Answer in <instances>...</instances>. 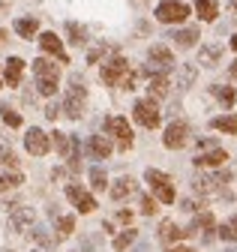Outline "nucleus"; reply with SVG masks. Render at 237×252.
<instances>
[{"instance_id":"obj_38","label":"nucleus","mask_w":237,"mask_h":252,"mask_svg":"<svg viewBox=\"0 0 237 252\" xmlns=\"http://www.w3.org/2000/svg\"><path fill=\"white\" fill-rule=\"evenodd\" d=\"M192 78H195V69H192V66H183V75H180V87H189V84H192Z\"/></svg>"},{"instance_id":"obj_47","label":"nucleus","mask_w":237,"mask_h":252,"mask_svg":"<svg viewBox=\"0 0 237 252\" xmlns=\"http://www.w3.org/2000/svg\"><path fill=\"white\" fill-rule=\"evenodd\" d=\"M6 39V30H0V42H3Z\"/></svg>"},{"instance_id":"obj_2","label":"nucleus","mask_w":237,"mask_h":252,"mask_svg":"<svg viewBox=\"0 0 237 252\" xmlns=\"http://www.w3.org/2000/svg\"><path fill=\"white\" fill-rule=\"evenodd\" d=\"M102 81H105L108 87H126V90H132L135 75L129 72L126 57H114V60H108L105 66H102Z\"/></svg>"},{"instance_id":"obj_23","label":"nucleus","mask_w":237,"mask_h":252,"mask_svg":"<svg viewBox=\"0 0 237 252\" xmlns=\"http://www.w3.org/2000/svg\"><path fill=\"white\" fill-rule=\"evenodd\" d=\"M36 30H39L36 18H18V21H15V33H18L21 39H33Z\"/></svg>"},{"instance_id":"obj_48","label":"nucleus","mask_w":237,"mask_h":252,"mask_svg":"<svg viewBox=\"0 0 237 252\" xmlns=\"http://www.w3.org/2000/svg\"><path fill=\"white\" fill-rule=\"evenodd\" d=\"M138 252H147V246H138Z\"/></svg>"},{"instance_id":"obj_25","label":"nucleus","mask_w":237,"mask_h":252,"mask_svg":"<svg viewBox=\"0 0 237 252\" xmlns=\"http://www.w3.org/2000/svg\"><path fill=\"white\" fill-rule=\"evenodd\" d=\"M210 126H213V129H219V132L237 135V117H234V114H225V117H213V120H210Z\"/></svg>"},{"instance_id":"obj_10","label":"nucleus","mask_w":237,"mask_h":252,"mask_svg":"<svg viewBox=\"0 0 237 252\" xmlns=\"http://www.w3.org/2000/svg\"><path fill=\"white\" fill-rule=\"evenodd\" d=\"M66 198L75 204V210L78 213H93L96 210V198L90 195V192H84L81 186H75V183H69L66 186Z\"/></svg>"},{"instance_id":"obj_1","label":"nucleus","mask_w":237,"mask_h":252,"mask_svg":"<svg viewBox=\"0 0 237 252\" xmlns=\"http://www.w3.org/2000/svg\"><path fill=\"white\" fill-rule=\"evenodd\" d=\"M33 75H36V87H39L42 96H54L57 81H60V66L39 57V60H33Z\"/></svg>"},{"instance_id":"obj_18","label":"nucleus","mask_w":237,"mask_h":252,"mask_svg":"<svg viewBox=\"0 0 237 252\" xmlns=\"http://www.w3.org/2000/svg\"><path fill=\"white\" fill-rule=\"evenodd\" d=\"M87 150H90L93 159H108L111 156V141L105 135H93L90 141H87Z\"/></svg>"},{"instance_id":"obj_52","label":"nucleus","mask_w":237,"mask_h":252,"mask_svg":"<svg viewBox=\"0 0 237 252\" xmlns=\"http://www.w3.org/2000/svg\"><path fill=\"white\" fill-rule=\"evenodd\" d=\"M33 252H36V249H33Z\"/></svg>"},{"instance_id":"obj_36","label":"nucleus","mask_w":237,"mask_h":252,"mask_svg":"<svg viewBox=\"0 0 237 252\" xmlns=\"http://www.w3.org/2000/svg\"><path fill=\"white\" fill-rule=\"evenodd\" d=\"M72 228H75V219L72 216H60V219H57V231H60L63 237L72 234Z\"/></svg>"},{"instance_id":"obj_34","label":"nucleus","mask_w":237,"mask_h":252,"mask_svg":"<svg viewBox=\"0 0 237 252\" xmlns=\"http://www.w3.org/2000/svg\"><path fill=\"white\" fill-rule=\"evenodd\" d=\"M90 183H93V189H108L105 171H102V168H90Z\"/></svg>"},{"instance_id":"obj_8","label":"nucleus","mask_w":237,"mask_h":252,"mask_svg":"<svg viewBox=\"0 0 237 252\" xmlns=\"http://www.w3.org/2000/svg\"><path fill=\"white\" fill-rule=\"evenodd\" d=\"M186 141H189V126H186L183 120H174L168 129H165V135H162V144H165L168 150H180Z\"/></svg>"},{"instance_id":"obj_46","label":"nucleus","mask_w":237,"mask_h":252,"mask_svg":"<svg viewBox=\"0 0 237 252\" xmlns=\"http://www.w3.org/2000/svg\"><path fill=\"white\" fill-rule=\"evenodd\" d=\"M75 252H90V246H81V249H75Z\"/></svg>"},{"instance_id":"obj_41","label":"nucleus","mask_w":237,"mask_h":252,"mask_svg":"<svg viewBox=\"0 0 237 252\" xmlns=\"http://www.w3.org/2000/svg\"><path fill=\"white\" fill-rule=\"evenodd\" d=\"M168 252H195V249H189V246H180V243H174V246H168Z\"/></svg>"},{"instance_id":"obj_16","label":"nucleus","mask_w":237,"mask_h":252,"mask_svg":"<svg viewBox=\"0 0 237 252\" xmlns=\"http://www.w3.org/2000/svg\"><path fill=\"white\" fill-rule=\"evenodd\" d=\"M147 60H150L156 69H162V72L174 66V54H171V51H168L165 45H153L150 51H147Z\"/></svg>"},{"instance_id":"obj_51","label":"nucleus","mask_w":237,"mask_h":252,"mask_svg":"<svg viewBox=\"0 0 237 252\" xmlns=\"http://www.w3.org/2000/svg\"><path fill=\"white\" fill-rule=\"evenodd\" d=\"M0 84H3V78H0Z\"/></svg>"},{"instance_id":"obj_7","label":"nucleus","mask_w":237,"mask_h":252,"mask_svg":"<svg viewBox=\"0 0 237 252\" xmlns=\"http://www.w3.org/2000/svg\"><path fill=\"white\" fill-rule=\"evenodd\" d=\"M105 132L117 138L120 150H129L132 147V126L126 123V117H108L105 120Z\"/></svg>"},{"instance_id":"obj_12","label":"nucleus","mask_w":237,"mask_h":252,"mask_svg":"<svg viewBox=\"0 0 237 252\" xmlns=\"http://www.w3.org/2000/svg\"><path fill=\"white\" fill-rule=\"evenodd\" d=\"M24 147L30 150L33 156H45V153H48V147H51V138H48L42 129H30V132L24 135Z\"/></svg>"},{"instance_id":"obj_49","label":"nucleus","mask_w":237,"mask_h":252,"mask_svg":"<svg viewBox=\"0 0 237 252\" xmlns=\"http://www.w3.org/2000/svg\"><path fill=\"white\" fill-rule=\"evenodd\" d=\"M231 6H234V9H237V0H231Z\"/></svg>"},{"instance_id":"obj_22","label":"nucleus","mask_w":237,"mask_h":252,"mask_svg":"<svg viewBox=\"0 0 237 252\" xmlns=\"http://www.w3.org/2000/svg\"><path fill=\"white\" fill-rule=\"evenodd\" d=\"M195 12L201 21H213L219 15V6H216V0H195Z\"/></svg>"},{"instance_id":"obj_4","label":"nucleus","mask_w":237,"mask_h":252,"mask_svg":"<svg viewBox=\"0 0 237 252\" xmlns=\"http://www.w3.org/2000/svg\"><path fill=\"white\" fill-rule=\"evenodd\" d=\"M186 15H189V6L180 3V0H162L156 6V21H162V24H180V21H186Z\"/></svg>"},{"instance_id":"obj_20","label":"nucleus","mask_w":237,"mask_h":252,"mask_svg":"<svg viewBox=\"0 0 237 252\" xmlns=\"http://www.w3.org/2000/svg\"><path fill=\"white\" fill-rule=\"evenodd\" d=\"M183 237H186V231H180V228L171 222V219H165V222L159 225V240L168 243V246H174L177 240H183Z\"/></svg>"},{"instance_id":"obj_26","label":"nucleus","mask_w":237,"mask_h":252,"mask_svg":"<svg viewBox=\"0 0 237 252\" xmlns=\"http://www.w3.org/2000/svg\"><path fill=\"white\" fill-rule=\"evenodd\" d=\"M219 57H222V45H204L201 54H198V60L204 63V66H216Z\"/></svg>"},{"instance_id":"obj_15","label":"nucleus","mask_w":237,"mask_h":252,"mask_svg":"<svg viewBox=\"0 0 237 252\" xmlns=\"http://www.w3.org/2000/svg\"><path fill=\"white\" fill-rule=\"evenodd\" d=\"M225 159H228V153L222 147H213V150H207V153H198L195 156V165L198 168H219Z\"/></svg>"},{"instance_id":"obj_21","label":"nucleus","mask_w":237,"mask_h":252,"mask_svg":"<svg viewBox=\"0 0 237 252\" xmlns=\"http://www.w3.org/2000/svg\"><path fill=\"white\" fill-rule=\"evenodd\" d=\"M147 90H150V96H153V99L168 96V75H165V72H156V75L150 78V84H147Z\"/></svg>"},{"instance_id":"obj_17","label":"nucleus","mask_w":237,"mask_h":252,"mask_svg":"<svg viewBox=\"0 0 237 252\" xmlns=\"http://www.w3.org/2000/svg\"><path fill=\"white\" fill-rule=\"evenodd\" d=\"M21 72H24V60H21V57H9V60H6L3 81H6L9 87H18V84H21Z\"/></svg>"},{"instance_id":"obj_42","label":"nucleus","mask_w":237,"mask_h":252,"mask_svg":"<svg viewBox=\"0 0 237 252\" xmlns=\"http://www.w3.org/2000/svg\"><path fill=\"white\" fill-rule=\"evenodd\" d=\"M57 111H60L57 105H48V108H45V117H48V120H54V117H57Z\"/></svg>"},{"instance_id":"obj_6","label":"nucleus","mask_w":237,"mask_h":252,"mask_svg":"<svg viewBox=\"0 0 237 252\" xmlns=\"http://www.w3.org/2000/svg\"><path fill=\"white\" fill-rule=\"evenodd\" d=\"M132 117L144 126V129H156V126H159V108L150 99H138L132 105Z\"/></svg>"},{"instance_id":"obj_45","label":"nucleus","mask_w":237,"mask_h":252,"mask_svg":"<svg viewBox=\"0 0 237 252\" xmlns=\"http://www.w3.org/2000/svg\"><path fill=\"white\" fill-rule=\"evenodd\" d=\"M231 48H234V51H237V33H234V36H231Z\"/></svg>"},{"instance_id":"obj_33","label":"nucleus","mask_w":237,"mask_h":252,"mask_svg":"<svg viewBox=\"0 0 237 252\" xmlns=\"http://www.w3.org/2000/svg\"><path fill=\"white\" fill-rule=\"evenodd\" d=\"M0 162L9 165V168H15V165H18V156H15V150H12L9 144H0Z\"/></svg>"},{"instance_id":"obj_29","label":"nucleus","mask_w":237,"mask_h":252,"mask_svg":"<svg viewBox=\"0 0 237 252\" xmlns=\"http://www.w3.org/2000/svg\"><path fill=\"white\" fill-rule=\"evenodd\" d=\"M135 237H138V234H135V228H126V231H120V234L114 237V249H117V252L129 249V246L135 243Z\"/></svg>"},{"instance_id":"obj_3","label":"nucleus","mask_w":237,"mask_h":252,"mask_svg":"<svg viewBox=\"0 0 237 252\" xmlns=\"http://www.w3.org/2000/svg\"><path fill=\"white\" fill-rule=\"evenodd\" d=\"M144 180L150 183V189L156 192V201H162V204H174L177 192H174V186H171V177H168V174H162V171H156V168H147Z\"/></svg>"},{"instance_id":"obj_14","label":"nucleus","mask_w":237,"mask_h":252,"mask_svg":"<svg viewBox=\"0 0 237 252\" xmlns=\"http://www.w3.org/2000/svg\"><path fill=\"white\" fill-rule=\"evenodd\" d=\"M204 234V240H213V231H216V222H213V213H198L195 219H192V225H189V231L186 234Z\"/></svg>"},{"instance_id":"obj_40","label":"nucleus","mask_w":237,"mask_h":252,"mask_svg":"<svg viewBox=\"0 0 237 252\" xmlns=\"http://www.w3.org/2000/svg\"><path fill=\"white\" fill-rule=\"evenodd\" d=\"M105 54V45H96V48H90V54H87V60H90V63H96L99 57Z\"/></svg>"},{"instance_id":"obj_19","label":"nucleus","mask_w":237,"mask_h":252,"mask_svg":"<svg viewBox=\"0 0 237 252\" xmlns=\"http://www.w3.org/2000/svg\"><path fill=\"white\" fill-rule=\"evenodd\" d=\"M171 39H174V45H177V48H192V45L198 42V27H183V30H174Z\"/></svg>"},{"instance_id":"obj_9","label":"nucleus","mask_w":237,"mask_h":252,"mask_svg":"<svg viewBox=\"0 0 237 252\" xmlns=\"http://www.w3.org/2000/svg\"><path fill=\"white\" fill-rule=\"evenodd\" d=\"M9 225H12V231L27 234V231H33V225H36V213H33L30 207H12V213H9Z\"/></svg>"},{"instance_id":"obj_5","label":"nucleus","mask_w":237,"mask_h":252,"mask_svg":"<svg viewBox=\"0 0 237 252\" xmlns=\"http://www.w3.org/2000/svg\"><path fill=\"white\" fill-rule=\"evenodd\" d=\"M84 99H87V93H84V87H81L78 78H75L72 87L66 90V96H63V111H66V117L78 120V117L84 114Z\"/></svg>"},{"instance_id":"obj_43","label":"nucleus","mask_w":237,"mask_h":252,"mask_svg":"<svg viewBox=\"0 0 237 252\" xmlns=\"http://www.w3.org/2000/svg\"><path fill=\"white\" fill-rule=\"evenodd\" d=\"M117 219H120V222H132V213L129 210H120V213H117Z\"/></svg>"},{"instance_id":"obj_39","label":"nucleus","mask_w":237,"mask_h":252,"mask_svg":"<svg viewBox=\"0 0 237 252\" xmlns=\"http://www.w3.org/2000/svg\"><path fill=\"white\" fill-rule=\"evenodd\" d=\"M33 237H36L42 246H51V243H54V237H51V234H45V228H36V231H33Z\"/></svg>"},{"instance_id":"obj_30","label":"nucleus","mask_w":237,"mask_h":252,"mask_svg":"<svg viewBox=\"0 0 237 252\" xmlns=\"http://www.w3.org/2000/svg\"><path fill=\"white\" fill-rule=\"evenodd\" d=\"M210 90H213V96H216V99H219V102H222L225 108H231V105H234V90H231V87H222V84H213Z\"/></svg>"},{"instance_id":"obj_37","label":"nucleus","mask_w":237,"mask_h":252,"mask_svg":"<svg viewBox=\"0 0 237 252\" xmlns=\"http://www.w3.org/2000/svg\"><path fill=\"white\" fill-rule=\"evenodd\" d=\"M141 213H147V216L156 213V201H153L150 195H144V198H141Z\"/></svg>"},{"instance_id":"obj_28","label":"nucleus","mask_w":237,"mask_h":252,"mask_svg":"<svg viewBox=\"0 0 237 252\" xmlns=\"http://www.w3.org/2000/svg\"><path fill=\"white\" fill-rule=\"evenodd\" d=\"M219 237H222V240H228V243H237V216L225 219V222L219 225Z\"/></svg>"},{"instance_id":"obj_11","label":"nucleus","mask_w":237,"mask_h":252,"mask_svg":"<svg viewBox=\"0 0 237 252\" xmlns=\"http://www.w3.org/2000/svg\"><path fill=\"white\" fill-rule=\"evenodd\" d=\"M228 174H198L192 180V189L198 195H216L219 192V183H225Z\"/></svg>"},{"instance_id":"obj_50","label":"nucleus","mask_w":237,"mask_h":252,"mask_svg":"<svg viewBox=\"0 0 237 252\" xmlns=\"http://www.w3.org/2000/svg\"><path fill=\"white\" fill-rule=\"evenodd\" d=\"M225 252H237V249H225Z\"/></svg>"},{"instance_id":"obj_27","label":"nucleus","mask_w":237,"mask_h":252,"mask_svg":"<svg viewBox=\"0 0 237 252\" xmlns=\"http://www.w3.org/2000/svg\"><path fill=\"white\" fill-rule=\"evenodd\" d=\"M51 141H54L57 153H60V159H69V153H72V138H69L66 132H54Z\"/></svg>"},{"instance_id":"obj_13","label":"nucleus","mask_w":237,"mask_h":252,"mask_svg":"<svg viewBox=\"0 0 237 252\" xmlns=\"http://www.w3.org/2000/svg\"><path fill=\"white\" fill-rule=\"evenodd\" d=\"M39 45H42V51H45V54H54L60 63H69V54H66L63 42L57 39V33H42V36H39Z\"/></svg>"},{"instance_id":"obj_35","label":"nucleus","mask_w":237,"mask_h":252,"mask_svg":"<svg viewBox=\"0 0 237 252\" xmlns=\"http://www.w3.org/2000/svg\"><path fill=\"white\" fill-rule=\"evenodd\" d=\"M24 177L21 174H0V192H6V189H12V186H18Z\"/></svg>"},{"instance_id":"obj_31","label":"nucleus","mask_w":237,"mask_h":252,"mask_svg":"<svg viewBox=\"0 0 237 252\" xmlns=\"http://www.w3.org/2000/svg\"><path fill=\"white\" fill-rule=\"evenodd\" d=\"M66 33L72 36V42H75V45H84V39H87V30H84L81 24H75V21H69V24H66Z\"/></svg>"},{"instance_id":"obj_32","label":"nucleus","mask_w":237,"mask_h":252,"mask_svg":"<svg viewBox=\"0 0 237 252\" xmlns=\"http://www.w3.org/2000/svg\"><path fill=\"white\" fill-rule=\"evenodd\" d=\"M0 114H3V123L12 126V129H18V126H21V114H15L12 105H0Z\"/></svg>"},{"instance_id":"obj_44","label":"nucleus","mask_w":237,"mask_h":252,"mask_svg":"<svg viewBox=\"0 0 237 252\" xmlns=\"http://www.w3.org/2000/svg\"><path fill=\"white\" fill-rule=\"evenodd\" d=\"M228 72H231V78H237V60L231 63V69H228Z\"/></svg>"},{"instance_id":"obj_24","label":"nucleus","mask_w":237,"mask_h":252,"mask_svg":"<svg viewBox=\"0 0 237 252\" xmlns=\"http://www.w3.org/2000/svg\"><path fill=\"white\" fill-rule=\"evenodd\" d=\"M108 192H111V198H114V201H123V198L132 192V180H129V177H120V180H114Z\"/></svg>"}]
</instances>
